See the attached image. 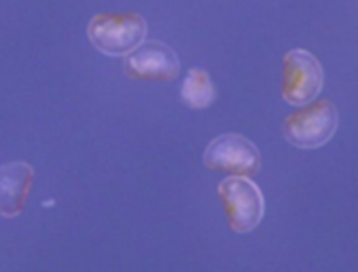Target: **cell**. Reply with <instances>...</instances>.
I'll use <instances>...</instances> for the list:
<instances>
[{
    "mask_svg": "<svg viewBox=\"0 0 358 272\" xmlns=\"http://www.w3.org/2000/svg\"><path fill=\"white\" fill-rule=\"evenodd\" d=\"M337 124L338 114L334 105L327 99H320L288 114L282 123V134L294 146L313 149L333 137Z\"/></svg>",
    "mask_w": 358,
    "mask_h": 272,
    "instance_id": "7a4b0ae2",
    "label": "cell"
},
{
    "mask_svg": "<svg viewBox=\"0 0 358 272\" xmlns=\"http://www.w3.org/2000/svg\"><path fill=\"white\" fill-rule=\"evenodd\" d=\"M203 160L208 169L241 177L255 176L262 163L256 145L239 134L215 137L207 145Z\"/></svg>",
    "mask_w": 358,
    "mask_h": 272,
    "instance_id": "5b68a950",
    "label": "cell"
},
{
    "mask_svg": "<svg viewBox=\"0 0 358 272\" xmlns=\"http://www.w3.org/2000/svg\"><path fill=\"white\" fill-rule=\"evenodd\" d=\"M217 192L231 230L248 233L257 227L264 215V198L249 177L229 176L220 183Z\"/></svg>",
    "mask_w": 358,
    "mask_h": 272,
    "instance_id": "3957f363",
    "label": "cell"
},
{
    "mask_svg": "<svg viewBox=\"0 0 358 272\" xmlns=\"http://www.w3.org/2000/svg\"><path fill=\"white\" fill-rule=\"evenodd\" d=\"M34 167L24 160H13L0 166V216H18L28 199Z\"/></svg>",
    "mask_w": 358,
    "mask_h": 272,
    "instance_id": "52a82bcc",
    "label": "cell"
},
{
    "mask_svg": "<svg viewBox=\"0 0 358 272\" xmlns=\"http://www.w3.org/2000/svg\"><path fill=\"white\" fill-rule=\"evenodd\" d=\"M323 85V70L319 60L305 49H292L282 59L281 96L294 106L315 100Z\"/></svg>",
    "mask_w": 358,
    "mask_h": 272,
    "instance_id": "277c9868",
    "label": "cell"
},
{
    "mask_svg": "<svg viewBox=\"0 0 358 272\" xmlns=\"http://www.w3.org/2000/svg\"><path fill=\"white\" fill-rule=\"evenodd\" d=\"M214 85L203 68H190L180 88L182 100L192 109H204L214 100Z\"/></svg>",
    "mask_w": 358,
    "mask_h": 272,
    "instance_id": "ba28073f",
    "label": "cell"
},
{
    "mask_svg": "<svg viewBox=\"0 0 358 272\" xmlns=\"http://www.w3.org/2000/svg\"><path fill=\"white\" fill-rule=\"evenodd\" d=\"M179 70L176 53L157 40L143 42L124 60V71L133 80L165 82L176 78Z\"/></svg>",
    "mask_w": 358,
    "mask_h": 272,
    "instance_id": "8992f818",
    "label": "cell"
},
{
    "mask_svg": "<svg viewBox=\"0 0 358 272\" xmlns=\"http://www.w3.org/2000/svg\"><path fill=\"white\" fill-rule=\"evenodd\" d=\"M87 35L98 52L127 56L144 42L147 22L138 13H101L90 20Z\"/></svg>",
    "mask_w": 358,
    "mask_h": 272,
    "instance_id": "6da1fadb",
    "label": "cell"
}]
</instances>
